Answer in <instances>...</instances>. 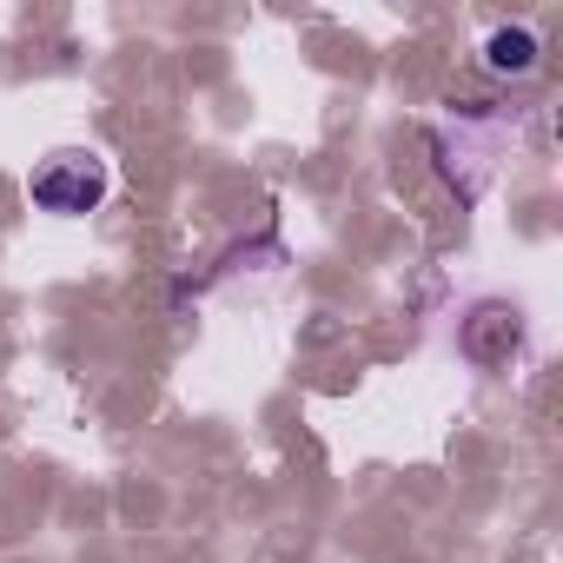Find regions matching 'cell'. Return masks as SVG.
<instances>
[{
  "instance_id": "3",
  "label": "cell",
  "mask_w": 563,
  "mask_h": 563,
  "mask_svg": "<svg viewBox=\"0 0 563 563\" xmlns=\"http://www.w3.org/2000/svg\"><path fill=\"white\" fill-rule=\"evenodd\" d=\"M484 67L490 74H530L537 67V34L530 27H497L484 41Z\"/></svg>"
},
{
  "instance_id": "2",
  "label": "cell",
  "mask_w": 563,
  "mask_h": 563,
  "mask_svg": "<svg viewBox=\"0 0 563 563\" xmlns=\"http://www.w3.org/2000/svg\"><path fill=\"white\" fill-rule=\"evenodd\" d=\"M464 352L477 365H510L523 352V312L517 306H477L464 319Z\"/></svg>"
},
{
  "instance_id": "1",
  "label": "cell",
  "mask_w": 563,
  "mask_h": 563,
  "mask_svg": "<svg viewBox=\"0 0 563 563\" xmlns=\"http://www.w3.org/2000/svg\"><path fill=\"white\" fill-rule=\"evenodd\" d=\"M107 192H113V166L93 146H60L27 173V199L47 219H87L107 206Z\"/></svg>"
}]
</instances>
